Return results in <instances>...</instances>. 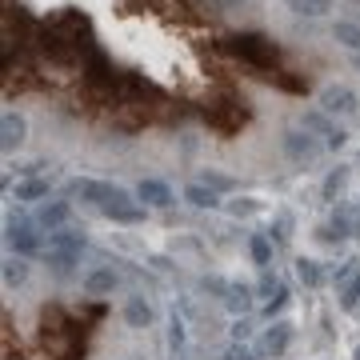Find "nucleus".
I'll use <instances>...</instances> for the list:
<instances>
[{
  "label": "nucleus",
  "instance_id": "obj_1",
  "mask_svg": "<svg viewBox=\"0 0 360 360\" xmlns=\"http://www.w3.org/2000/svg\"><path fill=\"white\" fill-rule=\"evenodd\" d=\"M224 52H232V56H240L257 68L276 65V44L264 32H232V37H224Z\"/></svg>",
  "mask_w": 360,
  "mask_h": 360
},
{
  "label": "nucleus",
  "instance_id": "obj_2",
  "mask_svg": "<svg viewBox=\"0 0 360 360\" xmlns=\"http://www.w3.org/2000/svg\"><path fill=\"white\" fill-rule=\"evenodd\" d=\"M68 193L80 196V200H92V205H101V208H112V205H124V200H132L120 184H108V180H72L68 184Z\"/></svg>",
  "mask_w": 360,
  "mask_h": 360
},
{
  "label": "nucleus",
  "instance_id": "obj_3",
  "mask_svg": "<svg viewBox=\"0 0 360 360\" xmlns=\"http://www.w3.org/2000/svg\"><path fill=\"white\" fill-rule=\"evenodd\" d=\"M284 156H288V160H292V165H312V160H316V153H321V144L312 141V132L304 129H288L284 132Z\"/></svg>",
  "mask_w": 360,
  "mask_h": 360
},
{
  "label": "nucleus",
  "instance_id": "obj_4",
  "mask_svg": "<svg viewBox=\"0 0 360 360\" xmlns=\"http://www.w3.org/2000/svg\"><path fill=\"white\" fill-rule=\"evenodd\" d=\"M321 108L328 116H352L356 112V92L345 89V84H333V89L321 92Z\"/></svg>",
  "mask_w": 360,
  "mask_h": 360
},
{
  "label": "nucleus",
  "instance_id": "obj_5",
  "mask_svg": "<svg viewBox=\"0 0 360 360\" xmlns=\"http://www.w3.org/2000/svg\"><path fill=\"white\" fill-rule=\"evenodd\" d=\"M205 116H208V124H212V129H220V132H236L240 124H245V108H240L236 101L212 104Z\"/></svg>",
  "mask_w": 360,
  "mask_h": 360
},
{
  "label": "nucleus",
  "instance_id": "obj_6",
  "mask_svg": "<svg viewBox=\"0 0 360 360\" xmlns=\"http://www.w3.org/2000/svg\"><path fill=\"white\" fill-rule=\"evenodd\" d=\"M20 141H25V116L20 112H4L0 116V148L13 153V148H20Z\"/></svg>",
  "mask_w": 360,
  "mask_h": 360
},
{
  "label": "nucleus",
  "instance_id": "obj_7",
  "mask_svg": "<svg viewBox=\"0 0 360 360\" xmlns=\"http://www.w3.org/2000/svg\"><path fill=\"white\" fill-rule=\"evenodd\" d=\"M8 245L16 248V257H32V252H40V236L32 229H28L25 220H20V224H8Z\"/></svg>",
  "mask_w": 360,
  "mask_h": 360
},
{
  "label": "nucleus",
  "instance_id": "obj_8",
  "mask_svg": "<svg viewBox=\"0 0 360 360\" xmlns=\"http://www.w3.org/2000/svg\"><path fill=\"white\" fill-rule=\"evenodd\" d=\"M136 196H141L148 208H168V205H172V188H168L165 180H141Z\"/></svg>",
  "mask_w": 360,
  "mask_h": 360
},
{
  "label": "nucleus",
  "instance_id": "obj_9",
  "mask_svg": "<svg viewBox=\"0 0 360 360\" xmlns=\"http://www.w3.org/2000/svg\"><path fill=\"white\" fill-rule=\"evenodd\" d=\"M288 340H292V324L276 321L269 333H264V340H260V345H264V352H269V356H281L284 348H288Z\"/></svg>",
  "mask_w": 360,
  "mask_h": 360
},
{
  "label": "nucleus",
  "instance_id": "obj_10",
  "mask_svg": "<svg viewBox=\"0 0 360 360\" xmlns=\"http://www.w3.org/2000/svg\"><path fill=\"white\" fill-rule=\"evenodd\" d=\"M116 288V272L112 269H96L84 276V292L89 296H104V292H112Z\"/></svg>",
  "mask_w": 360,
  "mask_h": 360
},
{
  "label": "nucleus",
  "instance_id": "obj_11",
  "mask_svg": "<svg viewBox=\"0 0 360 360\" xmlns=\"http://www.w3.org/2000/svg\"><path fill=\"white\" fill-rule=\"evenodd\" d=\"M80 248H84V236H77V232H52V236H49V252L80 257Z\"/></svg>",
  "mask_w": 360,
  "mask_h": 360
},
{
  "label": "nucleus",
  "instance_id": "obj_12",
  "mask_svg": "<svg viewBox=\"0 0 360 360\" xmlns=\"http://www.w3.org/2000/svg\"><path fill=\"white\" fill-rule=\"evenodd\" d=\"M184 200H188V205H193V208H217V205H220V196L212 193L208 184H200V180H196V184H188V188H184Z\"/></svg>",
  "mask_w": 360,
  "mask_h": 360
},
{
  "label": "nucleus",
  "instance_id": "obj_13",
  "mask_svg": "<svg viewBox=\"0 0 360 360\" xmlns=\"http://www.w3.org/2000/svg\"><path fill=\"white\" fill-rule=\"evenodd\" d=\"M333 40H336V44H345V49H352L360 56V25H352V20H336V25H333Z\"/></svg>",
  "mask_w": 360,
  "mask_h": 360
},
{
  "label": "nucleus",
  "instance_id": "obj_14",
  "mask_svg": "<svg viewBox=\"0 0 360 360\" xmlns=\"http://www.w3.org/2000/svg\"><path fill=\"white\" fill-rule=\"evenodd\" d=\"M104 217H108V220H120V224H141V220H144V208L132 205V200H124V205L104 208Z\"/></svg>",
  "mask_w": 360,
  "mask_h": 360
},
{
  "label": "nucleus",
  "instance_id": "obj_15",
  "mask_svg": "<svg viewBox=\"0 0 360 360\" xmlns=\"http://www.w3.org/2000/svg\"><path fill=\"white\" fill-rule=\"evenodd\" d=\"M65 220H68V205H65V200H52V205L40 208V224H44L49 232H56Z\"/></svg>",
  "mask_w": 360,
  "mask_h": 360
},
{
  "label": "nucleus",
  "instance_id": "obj_16",
  "mask_svg": "<svg viewBox=\"0 0 360 360\" xmlns=\"http://www.w3.org/2000/svg\"><path fill=\"white\" fill-rule=\"evenodd\" d=\"M248 252H252V264H260V269L272 264V240L264 236V232H257V236L248 240Z\"/></svg>",
  "mask_w": 360,
  "mask_h": 360
},
{
  "label": "nucleus",
  "instance_id": "obj_17",
  "mask_svg": "<svg viewBox=\"0 0 360 360\" xmlns=\"http://www.w3.org/2000/svg\"><path fill=\"white\" fill-rule=\"evenodd\" d=\"M124 321H129L132 328H144V324L153 321V309H148V304H144L141 296H132L129 304H124Z\"/></svg>",
  "mask_w": 360,
  "mask_h": 360
},
{
  "label": "nucleus",
  "instance_id": "obj_18",
  "mask_svg": "<svg viewBox=\"0 0 360 360\" xmlns=\"http://www.w3.org/2000/svg\"><path fill=\"white\" fill-rule=\"evenodd\" d=\"M288 8L296 16H324L333 8V0H288Z\"/></svg>",
  "mask_w": 360,
  "mask_h": 360
},
{
  "label": "nucleus",
  "instance_id": "obj_19",
  "mask_svg": "<svg viewBox=\"0 0 360 360\" xmlns=\"http://www.w3.org/2000/svg\"><path fill=\"white\" fill-rule=\"evenodd\" d=\"M296 276H300V281L309 284V288H316V284L324 281V276H321V264H316V260H309V257H300V260H296Z\"/></svg>",
  "mask_w": 360,
  "mask_h": 360
},
{
  "label": "nucleus",
  "instance_id": "obj_20",
  "mask_svg": "<svg viewBox=\"0 0 360 360\" xmlns=\"http://www.w3.org/2000/svg\"><path fill=\"white\" fill-rule=\"evenodd\" d=\"M28 281V264L20 257H13V260H4V284L13 288V284H25Z\"/></svg>",
  "mask_w": 360,
  "mask_h": 360
},
{
  "label": "nucleus",
  "instance_id": "obj_21",
  "mask_svg": "<svg viewBox=\"0 0 360 360\" xmlns=\"http://www.w3.org/2000/svg\"><path fill=\"white\" fill-rule=\"evenodd\" d=\"M40 196H49V180H25V184H16V200H40Z\"/></svg>",
  "mask_w": 360,
  "mask_h": 360
},
{
  "label": "nucleus",
  "instance_id": "obj_22",
  "mask_svg": "<svg viewBox=\"0 0 360 360\" xmlns=\"http://www.w3.org/2000/svg\"><path fill=\"white\" fill-rule=\"evenodd\" d=\"M360 304V276H348L345 281V292H340V309L352 312Z\"/></svg>",
  "mask_w": 360,
  "mask_h": 360
},
{
  "label": "nucleus",
  "instance_id": "obj_23",
  "mask_svg": "<svg viewBox=\"0 0 360 360\" xmlns=\"http://www.w3.org/2000/svg\"><path fill=\"white\" fill-rule=\"evenodd\" d=\"M200 184H208L212 193H232V176H224V172H217V168H205Z\"/></svg>",
  "mask_w": 360,
  "mask_h": 360
},
{
  "label": "nucleus",
  "instance_id": "obj_24",
  "mask_svg": "<svg viewBox=\"0 0 360 360\" xmlns=\"http://www.w3.org/2000/svg\"><path fill=\"white\" fill-rule=\"evenodd\" d=\"M321 236H324V240H345V236H348V212H336Z\"/></svg>",
  "mask_w": 360,
  "mask_h": 360
},
{
  "label": "nucleus",
  "instance_id": "obj_25",
  "mask_svg": "<svg viewBox=\"0 0 360 360\" xmlns=\"http://www.w3.org/2000/svg\"><path fill=\"white\" fill-rule=\"evenodd\" d=\"M345 168H336V172H328V180H324V200H333L336 193H340V188H345Z\"/></svg>",
  "mask_w": 360,
  "mask_h": 360
},
{
  "label": "nucleus",
  "instance_id": "obj_26",
  "mask_svg": "<svg viewBox=\"0 0 360 360\" xmlns=\"http://www.w3.org/2000/svg\"><path fill=\"white\" fill-rule=\"evenodd\" d=\"M229 309L232 312H245L248 309V288H245V284H236V288L229 292Z\"/></svg>",
  "mask_w": 360,
  "mask_h": 360
},
{
  "label": "nucleus",
  "instance_id": "obj_27",
  "mask_svg": "<svg viewBox=\"0 0 360 360\" xmlns=\"http://www.w3.org/2000/svg\"><path fill=\"white\" fill-rule=\"evenodd\" d=\"M49 264H52V272H60V276H65V272L77 264V257H68V252H49Z\"/></svg>",
  "mask_w": 360,
  "mask_h": 360
},
{
  "label": "nucleus",
  "instance_id": "obj_28",
  "mask_svg": "<svg viewBox=\"0 0 360 360\" xmlns=\"http://www.w3.org/2000/svg\"><path fill=\"white\" fill-rule=\"evenodd\" d=\"M304 129H316V132H324V136H333L336 129H328V120H324L321 112H309L304 116Z\"/></svg>",
  "mask_w": 360,
  "mask_h": 360
},
{
  "label": "nucleus",
  "instance_id": "obj_29",
  "mask_svg": "<svg viewBox=\"0 0 360 360\" xmlns=\"http://www.w3.org/2000/svg\"><path fill=\"white\" fill-rule=\"evenodd\" d=\"M288 229H292V224H288V217H281V220H276V229H272V240H276V245H284V240H288Z\"/></svg>",
  "mask_w": 360,
  "mask_h": 360
},
{
  "label": "nucleus",
  "instance_id": "obj_30",
  "mask_svg": "<svg viewBox=\"0 0 360 360\" xmlns=\"http://www.w3.org/2000/svg\"><path fill=\"white\" fill-rule=\"evenodd\" d=\"M284 300H288V296H284V292H276V296L269 300V309H264V312H269V316H272V312H281V309H284Z\"/></svg>",
  "mask_w": 360,
  "mask_h": 360
},
{
  "label": "nucleus",
  "instance_id": "obj_31",
  "mask_svg": "<svg viewBox=\"0 0 360 360\" xmlns=\"http://www.w3.org/2000/svg\"><path fill=\"white\" fill-rule=\"evenodd\" d=\"M172 345H184V324L172 321Z\"/></svg>",
  "mask_w": 360,
  "mask_h": 360
},
{
  "label": "nucleus",
  "instance_id": "obj_32",
  "mask_svg": "<svg viewBox=\"0 0 360 360\" xmlns=\"http://www.w3.org/2000/svg\"><path fill=\"white\" fill-rule=\"evenodd\" d=\"M236 360H252V356H248V352H236Z\"/></svg>",
  "mask_w": 360,
  "mask_h": 360
},
{
  "label": "nucleus",
  "instance_id": "obj_33",
  "mask_svg": "<svg viewBox=\"0 0 360 360\" xmlns=\"http://www.w3.org/2000/svg\"><path fill=\"white\" fill-rule=\"evenodd\" d=\"M356 72H360V56H356Z\"/></svg>",
  "mask_w": 360,
  "mask_h": 360
},
{
  "label": "nucleus",
  "instance_id": "obj_34",
  "mask_svg": "<svg viewBox=\"0 0 360 360\" xmlns=\"http://www.w3.org/2000/svg\"><path fill=\"white\" fill-rule=\"evenodd\" d=\"M356 360H360V348H356Z\"/></svg>",
  "mask_w": 360,
  "mask_h": 360
}]
</instances>
